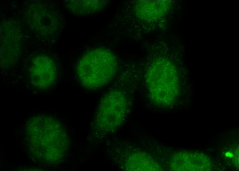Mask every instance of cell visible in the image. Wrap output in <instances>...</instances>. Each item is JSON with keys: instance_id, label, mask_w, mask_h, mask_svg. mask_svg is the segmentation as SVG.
I'll return each instance as SVG.
<instances>
[{"instance_id": "cell-1", "label": "cell", "mask_w": 239, "mask_h": 171, "mask_svg": "<svg viewBox=\"0 0 239 171\" xmlns=\"http://www.w3.org/2000/svg\"><path fill=\"white\" fill-rule=\"evenodd\" d=\"M150 86L154 93L157 94L158 97L163 99L168 97L171 85V77L170 74L162 72L160 73L150 74Z\"/></svg>"}, {"instance_id": "cell-2", "label": "cell", "mask_w": 239, "mask_h": 171, "mask_svg": "<svg viewBox=\"0 0 239 171\" xmlns=\"http://www.w3.org/2000/svg\"><path fill=\"white\" fill-rule=\"evenodd\" d=\"M227 156H232V154L231 153L229 152H227L226 155Z\"/></svg>"}]
</instances>
